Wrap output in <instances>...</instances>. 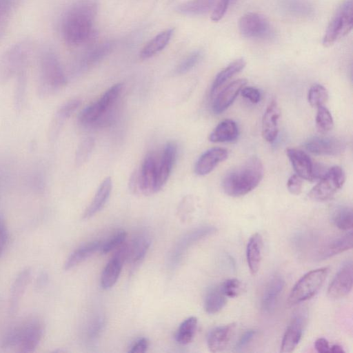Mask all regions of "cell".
Wrapping results in <instances>:
<instances>
[{"instance_id": "cell-15", "label": "cell", "mask_w": 353, "mask_h": 353, "mask_svg": "<svg viewBox=\"0 0 353 353\" xmlns=\"http://www.w3.org/2000/svg\"><path fill=\"white\" fill-rule=\"evenodd\" d=\"M286 154L297 175L307 181L317 177L316 168L307 153L296 148H288Z\"/></svg>"}, {"instance_id": "cell-41", "label": "cell", "mask_w": 353, "mask_h": 353, "mask_svg": "<svg viewBox=\"0 0 353 353\" xmlns=\"http://www.w3.org/2000/svg\"><path fill=\"white\" fill-rule=\"evenodd\" d=\"M126 238L125 231L122 230L117 231L101 243L99 249L101 253L105 254L117 249L125 241Z\"/></svg>"}, {"instance_id": "cell-11", "label": "cell", "mask_w": 353, "mask_h": 353, "mask_svg": "<svg viewBox=\"0 0 353 353\" xmlns=\"http://www.w3.org/2000/svg\"><path fill=\"white\" fill-rule=\"evenodd\" d=\"M307 319V312L304 308L296 310L284 333L280 352L290 353L294 350L301 341Z\"/></svg>"}, {"instance_id": "cell-43", "label": "cell", "mask_w": 353, "mask_h": 353, "mask_svg": "<svg viewBox=\"0 0 353 353\" xmlns=\"http://www.w3.org/2000/svg\"><path fill=\"white\" fill-rule=\"evenodd\" d=\"M328 99V93L325 87L316 84L309 90L307 94L308 102L312 107L318 108L323 105Z\"/></svg>"}, {"instance_id": "cell-28", "label": "cell", "mask_w": 353, "mask_h": 353, "mask_svg": "<svg viewBox=\"0 0 353 353\" xmlns=\"http://www.w3.org/2000/svg\"><path fill=\"white\" fill-rule=\"evenodd\" d=\"M150 245V238L141 234L128 243L127 261L132 266L139 265L144 259Z\"/></svg>"}, {"instance_id": "cell-9", "label": "cell", "mask_w": 353, "mask_h": 353, "mask_svg": "<svg viewBox=\"0 0 353 353\" xmlns=\"http://www.w3.org/2000/svg\"><path fill=\"white\" fill-rule=\"evenodd\" d=\"M345 174L339 166H333L321 176L319 182L308 194L314 201H323L332 198L343 185Z\"/></svg>"}, {"instance_id": "cell-40", "label": "cell", "mask_w": 353, "mask_h": 353, "mask_svg": "<svg viewBox=\"0 0 353 353\" xmlns=\"http://www.w3.org/2000/svg\"><path fill=\"white\" fill-rule=\"evenodd\" d=\"M333 224L339 229L347 231L353 226V214L352 208L347 206L337 208L332 215Z\"/></svg>"}, {"instance_id": "cell-44", "label": "cell", "mask_w": 353, "mask_h": 353, "mask_svg": "<svg viewBox=\"0 0 353 353\" xmlns=\"http://www.w3.org/2000/svg\"><path fill=\"white\" fill-rule=\"evenodd\" d=\"M94 145V140L88 137L82 141L76 152L75 163L77 166L83 165L89 158Z\"/></svg>"}, {"instance_id": "cell-36", "label": "cell", "mask_w": 353, "mask_h": 353, "mask_svg": "<svg viewBox=\"0 0 353 353\" xmlns=\"http://www.w3.org/2000/svg\"><path fill=\"white\" fill-rule=\"evenodd\" d=\"M227 297L223 294L221 286L216 285L212 288L205 299L204 308L210 314H214L220 312L225 306Z\"/></svg>"}, {"instance_id": "cell-46", "label": "cell", "mask_w": 353, "mask_h": 353, "mask_svg": "<svg viewBox=\"0 0 353 353\" xmlns=\"http://www.w3.org/2000/svg\"><path fill=\"white\" fill-rule=\"evenodd\" d=\"M220 286L225 296L229 298L237 296L242 290V283L237 279H227Z\"/></svg>"}, {"instance_id": "cell-54", "label": "cell", "mask_w": 353, "mask_h": 353, "mask_svg": "<svg viewBox=\"0 0 353 353\" xmlns=\"http://www.w3.org/2000/svg\"><path fill=\"white\" fill-rule=\"evenodd\" d=\"M8 238V233L5 219L2 216H0V256L5 249Z\"/></svg>"}, {"instance_id": "cell-2", "label": "cell", "mask_w": 353, "mask_h": 353, "mask_svg": "<svg viewBox=\"0 0 353 353\" xmlns=\"http://www.w3.org/2000/svg\"><path fill=\"white\" fill-rule=\"evenodd\" d=\"M263 176V164L259 158L253 157L225 175L222 188L229 196H243L259 184Z\"/></svg>"}, {"instance_id": "cell-42", "label": "cell", "mask_w": 353, "mask_h": 353, "mask_svg": "<svg viewBox=\"0 0 353 353\" xmlns=\"http://www.w3.org/2000/svg\"><path fill=\"white\" fill-rule=\"evenodd\" d=\"M316 125L318 130L321 133H326L330 131L334 126L332 116L330 111L323 105L317 108Z\"/></svg>"}, {"instance_id": "cell-49", "label": "cell", "mask_w": 353, "mask_h": 353, "mask_svg": "<svg viewBox=\"0 0 353 353\" xmlns=\"http://www.w3.org/2000/svg\"><path fill=\"white\" fill-rule=\"evenodd\" d=\"M287 187L292 194H300L302 192L303 188L301 178L296 174L292 175L288 180Z\"/></svg>"}, {"instance_id": "cell-38", "label": "cell", "mask_w": 353, "mask_h": 353, "mask_svg": "<svg viewBox=\"0 0 353 353\" xmlns=\"http://www.w3.org/2000/svg\"><path fill=\"white\" fill-rule=\"evenodd\" d=\"M216 228L214 226L208 225L197 228L190 232L186 234L179 243L176 248V255L178 256L179 253L185 250L186 248L192 245L195 242L214 234L216 232Z\"/></svg>"}, {"instance_id": "cell-14", "label": "cell", "mask_w": 353, "mask_h": 353, "mask_svg": "<svg viewBox=\"0 0 353 353\" xmlns=\"http://www.w3.org/2000/svg\"><path fill=\"white\" fill-rule=\"evenodd\" d=\"M305 149L317 155L336 156L341 154L346 145L343 141L336 137H314L304 143Z\"/></svg>"}, {"instance_id": "cell-50", "label": "cell", "mask_w": 353, "mask_h": 353, "mask_svg": "<svg viewBox=\"0 0 353 353\" xmlns=\"http://www.w3.org/2000/svg\"><path fill=\"white\" fill-rule=\"evenodd\" d=\"M18 0H0V20L8 19Z\"/></svg>"}, {"instance_id": "cell-6", "label": "cell", "mask_w": 353, "mask_h": 353, "mask_svg": "<svg viewBox=\"0 0 353 353\" xmlns=\"http://www.w3.org/2000/svg\"><path fill=\"white\" fill-rule=\"evenodd\" d=\"M330 269L323 267L305 274L294 285L288 299L289 306H294L316 294L323 284Z\"/></svg>"}, {"instance_id": "cell-1", "label": "cell", "mask_w": 353, "mask_h": 353, "mask_svg": "<svg viewBox=\"0 0 353 353\" xmlns=\"http://www.w3.org/2000/svg\"><path fill=\"white\" fill-rule=\"evenodd\" d=\"M97 9L95 0H78L68 8L61 27L65 43L76 47L90 40Z\"/></svg>"}, {"instance_id": "cell-37", "label": "cell", "mask_w": 353, "mask_h": 353, "mask_svg": "<svg viewBox=\"0 0 353 353\" xmlns=\"http://www.w3.org/2000/svg\"><path fill=\"white\" fill-rule=\"evenodd\" d=\"M198 320L195 316H190L185 319L179 326L175 334L176 342L181 345H187L193 340Z\"/></svg>"}, {"instance_id": "cell-4", "label": "cell", "mask_w": 353, "mask_h": 353, "mask_svg": "<svg viewBox=\"0 0 353 353\" xmlns=\"http://www.w3.org/2000/svg\"><path fill=\"white\" fill-rule=\"evenodd\" d=\"M122 88V83L112 85L98 101L84 108L79 116V123L83 126L108 124L113 118L114 108Z\"/></svg>"}, {"instance_id": "cell-33", "label": "cell", "mask_w": 353, "mask_h": 353, "mask_svg": "<svg viewBox=\"0 0 353 353\" xmlns=\"http://www.w3.org/2000/svg\"><path fill=\"white\" fill-rule=\"evenodd\" d=\"M352 232L334 239L326 245L319 253L321 259H325L348 250L352 247Z\"/></svg>"}, {"instance_id": "cell-12", "label": "cell", "mask_w": 353, "mask_h": 353, "mask_svg": "<svg viewBox=\"0 0 353 353\" xmlns=\"http://www.w3.org/2000/svg\"><path fill=\"white\" fill-rule=\"evenodd\" d=\"M116 250L114 255L106 264L101 273L100 283L101 288L104 290L111 288L117 283L123 264L127 260L128 243L125 241Z\"/></svg>"}, {"instance_id": "cell-3", "label": "cell", "mask_w": 353, "mask_h": 353, "mask_svg": "<svg viewBox=\"0 0 353 353\" xmlns=\"http://www.w3.org/2000/svg\"><path fill=\"white\" fill-rule=\"evenodd\" d=\"M38 94L46 98L67 84V78L56 54L50 49L43 51L39 61Z\"/></svg>"}, {"instance_id": "cell-30", "label": "cell", "mask_w": 353, "mask_h": 353, "mask_svg": "<svg viewBox=\"0 0 353 353\" xmlns=\"http://www.w3.org/2000/svg\"><path fill=\"white\" fill-rule=\"evenodd\" d=\"M101 243L100 241H93L77 248L67 259L64 264V270H70L91 256L99 250Z\"/></svg>"}, {"instance_id": "cell-56", "label": "cell", "mask_w": 353, "mask_h": 353, "mask_svg": "<svg viewBox=\"0 0 353 353\" xmlns=\"http://www.w3.org/2000/svg\"><path fill=\"white\" fill-rule=\"evenodd\" d=\"M8 19H4L0 20V40L3 37L4 32L6 31L7 24H8Z\"/></svg>"}, {"instance_id": "cell-47", "label": "cell", "mask_w": 353, "mask_h": 353, "mask_svg": "<svg viewBox=\"0 0 353 353\" xmlns=\"http://www.w3.org/2000/svg\"><path fill=\"white\" fill-rule=\"evenodd\" d=\"M21 341V327L12 329L7 333L2 341V347L10 348L19 345Z\"/></svg>"}, {"instance_id": "cell-22", "label": "cell", "mask_w": 353, "mask_h": 353, "mask_svg": "<svg viewBox=\"0 0 353 353\" xmlns=\"http://www.w3.org/2000/svg\"><path fill=\"white\" fill-rule=\"evenodd\" d=\"M285 280L279 274L274 275L268 282L261 298V307L265 312L274 310L285 286Z\"/></svg>"}, {"instance_id": "cell-55", "label": "cell", "mask_w": 353, "mask_h": 353, "mask_svg": "<svg viewBox=\"0 0 353 353\" xmlns=\"http://www.w3.org/2000/svg\"><path fill=\"white\" fill-rule=\"evenodd\" d=\"M315 349L320 353H328L330 350V346L328 341L324 338H319L314 343Z\"/></svg>"}, {"instance_id": "cell-26", "label": "cell", "mask_w": 353, "mask_h": 353, "mask_svg": "<svg viewBox=\"0 0 353 353\" xmlns=\"http://www.w3.org/2000/svg\"><path fill=\"white\" fill-rule=\"evenodd\" d=\"M262 242L261 234L255 233L251 236L247 244L246 259L250 271L252 275H255L260 268Z\"/></svg>"}, {"instance_id": "cell-34", "label": "cell", "mask_w": 353, "mask_h": 353, "mask_svg": "<svg viewBox=\"0 0 353 353\" xmlns=\"http://www.w3.org/2000/svg\"><path fill=\"white\" fill-rule=\"evenodd\" d=\"M219 0H190L179 5L177 11L191 16L201 15L212 11Z\"/></svg>"}, {"instance_id": "cell-19", "label": "cell", "mask_w": 353, "mask_h": 353, "mask_svg": "<svg viewBox=\"0 0 353 353\" xmlns=\"http://www.w3.org/2000/svg\"><path fill=\"white\" fill-rule=\"evenodd\" d=\"M280 115L281 110L277 102L275 100L272 101L267 107L262 119V135L269 143L274 142L276 139Z\"/></svg>"}, {"instance_id": "cell-52", "label": "cell", "mask_w": 353, "mask_h": 353, "mask_svg": "<svg viewBox=\"0 0 353 353\" xmlns=\"http://www.w3.org/2000/svg\"><path fill=\"white\" fill-rule=\"evenodd\" d=\"M241 92L242 96L249 99L252 103H257L261 99V93L255 88L243 87Z\"/></svg>"}, {"instance_id": "cell-10", "label": "cell", "mask_w": 353, "mask_h": 353, "mask_svg": "<svg viewBox=\"0 0 353 353\" xmlns=\"http://www.w3.org/2000/svg\"><path fill=\"white\" fill-rule=\"evenodd\" d=\"M239 28L241 34L248 39H267L274 35L273 29L267 19L255 12L243 15L239 21Z\"/></svg>"}, {"instance_id": "cell-5", "label": "cell", "mask_w": 353, "mask_h": 353, "mask_svg": "<svg viewBox=\"0 0 353 353\" xmlns=\"http://www.w3.org/2000/svg\"><path fill=\"white\" fill-rule=\"evenodd\" d=\"M31 43L24 39L8 48L0 57V83H6L22 69L27 68Z\"/></svg>"}, {"instance_id": "cell-29", "label": "cell", "mask_w": 353, "mask_h": 353, "mask_svg": "<svg viewBox=\"0 0 353 353\" xmlns=\"http://www.w3.org/2000/svg\"><path fill=\"white\" fill-rule=\"evenodd\" d=\"M239 135L236 123L231 119L219 123L209 136V140L214 143H224L234 141Z\"/></svg>"}, {"instance_id": "cell-48", "label": "cell", "mask_w": 353, "mask_h": 353, "mask_svg": "<svg viewBox=\"0 0 353 353\" xmlns=\"http://www.w3.org/2000/svg\"><path fill=\"white\" fill-rule=\"evenodd\" d=\"M232 1L219 0L212 11L211 19L215 22L220 21L225 15Z\"/></svg>"}, {"instance_id": "cell-23", "label": "cell", "mask_w": 353, "mask_h": 353, "mask_svg": "<svg viewBox=\"0 0 353 353\" xmlns=\"http://www.w3.org/2000/svg\"><path fill=\"white\" fill-rule=\"evenodd\" d=\"M80 104L81 101L79 99H71L57 110L49 129V138L51 141H54L57 138L65 121L73 114Z\"/></svg>"}, {"instance_id": "cell-20", "label": "cell", "mask_w": 353, "mask_h": 353, "mask_svg": "<svg viewBox=\"0 0 353 353\" xmlns=\"http://www.w3.org/2000/svg\"><path fill=\"white\" fill-rule=\"evenodd\" d=\"M43 332V326L38 321H32L21 326V352L34 351L42 338Z\"/></svg>"}, {"instance_id": "cell-51", "label": "cell", "mask_w": 353, "mask_h": 353, "mask_svg": "<svg viewBox=\"0 0 353 353\" xmlns=\"http://www.w3.org/2000/svg\"><path fill=\"white\" fill-rule=\"evenodd\" d=\"M256 334V331L255 330H248L245 331L236 342L234 350L236 351L241 350L252 341Z\"/></svg>"}, {"instance_id": "cell-32", "label": "cell", "mask_w": 353, "mask_h": 353, "mask_svg": "<svg viewBox=\"0 0 353 353\" xmlns=\"http://www.w3.org/2000/svg\"><path fill=\"white\" fill-rule=\"evenodd\" d=\"M173 31V29H168L152 39L142 49L140 53L141 59H149L161 52L168 45Z\"/></svg>"}, {"instance_id": "cell-57", "label": "cell", "mask_w": 353, "mask_h": 353, "mask_svg": "<svg viewBox=\"0 0 353 353\" xmlns=\"http://www.w3.org/2000/svg\"><path fill=\"white\" fill-rule=\"evenodd\" d=\"M330 352H332V353H344L345 352V350H343V348L338 345V344H335V345H333L330 347Z\"/></svg>"}, {"instance_id": "cell-35", "label": "cell", "mask_w": 353, "mask_h": 353, "mask_svg": "<svg viewBox=\"0 0 353 353\" xmlns=\"http://www.w3.org/2000/svg\"><path fill=\"white\" fill-rule=\"evenodd\" d=\"M245 65L246 63L243 59H239L219 72L212 83L210 91L211 96L214 95L216 90L228 79L241 71Z\"/></svg>"}, {"instance_id": "cell-7", "label": "cell", "mask_w": 353, "mask_h": 353, "mask_svg": "<svg viewBox=\"0 0 353 353\" xmlns=\"http://www.w3.org/2000/svg\"><path fill=\"white\" fill-rule=\"evenodd\" d=\"M157 161L154 153L148 154L140 168L132 173L129 187L134 194L148 196L157 192L156 188Z\"/></svg>"}, {"instance_id": "cell-39", "label": "cell", "mask_w": 353, "mask_h": 353, "mask_svg": "<svg viewBox=\"0 0 353 353\" xmlns=\"http://www.w3.org/2000/svg\"><path fill=\"white\" fill-rule=\"evenodd\" d=\"M26 68L21 70L16 74V84L14 91V105L17 111H21L25 104L27 88Z\"/></svg>"}, {"instance_id": "cell-18", "label": "cell", "mask_w": 353, "mask_h": 353, "mask_svg": "<svg viewBox=\"0 0 353 353\" xmlns=\"http://www.w3.org/2000/svg\"><path fill=\"white\" fill-rule=\"evenodd\" d=\"M228 156L227 150L222 148H213L207 150L197 160L194 167L195 173L199 176L209 174Z\"/></svg>"}, {"instance_id": "cell-31", "label": "cell", "mask_w": 353, "mask_h": 353, "mask_svg": "<svg viewBox=\"0 0 353 353\" xmlns=\"http://www.w3.org/2000/svg\"><path fill=\"white\" fill-rule=\"evenodd\" d=\"M31 278V270H23L16 277L12 283L10 292V312L14 314L18 307L19 302Z\"/></svg>"}, {"instance_id": "cell-8", "label": "cell", "mask_w": 353, "mask_h": 353, "mask_svg": "<svg viewBox=\"0 0 353 353\" xmlns=\"http://www.w3.org/2000/svg\"><path fill=\"white\" fill-rule=\"evenodd\" d=\"M352 22V0H345L332 18L323 38V44L330 46L349 33Z\"/></svg>"}, {"instance_id": "cell-13", "label": "cell", "mask_w": 353, "mask_h": 353, "mask_svg": "<svg viewBox=\"0 0 353 353\" xmlns=\"http://www.w3.org/2000/svg\"><path fill=\"white\" fill-rule=\"evenodd\" d=\"M353 267L351 261L346 262L337 272L328 286L327 295L333 299L346 296L352 290Z\"/></svg>"}, {"instance_id": "cell-25", "label": "cell", "mask_w": 353, "mask_h": 353, "mask_svg": "<svg viewBox=\"0 0 353 353\" xmlns=\"http://www.w3.org/2000/svg\"><path fill=\"white\" fill-rule=\"evenodd\" d=\"M112 48L113 43L110 41L103 42L92 47L81 57L78 63V68L85 70L95 65L108 56Z\"/></svg>"}, {"instance_id": "cell-45", "label": "cell", "mask_w": 353, "mask_h": 353, "mask_svg": "<svg viewBox=\"0 0 353 353\" xmlns=\"http://www.w3.org/2000/svg\"><path fill=\"white\" fill-rule=\"evenodd\" d=\"M201 57L202 52L200 50L192 52L177 66L176 72L182 74L189 72L199 63Z\"/></svg>"}, {"instance_id": "cell-17", "label": "cell", "mask_w": 353, "mask_h": 353, "mask_svg": "<svg viewBox=\"0 0 353 353\" xmlns=\"http://www.w3.org/2000/svg\"><path fill=\"white\" fill-rule=\"evenodd\" d=\"M247 84V80L239 79L228 85L215 98L212 110L215 114L224 112L235 100L242 88Z\"/></svg>"}, {"instance_id": "cell-21", "label": "cell", "mask_w": 353, "mask_h": 353, "mask_svg": "<svg viewBox=\"0 0 353 353\" xmlns=\"http://www.w3.org/2000/svg\"><path fill=\"white\" fill-rule=\"evenodd\" d=\"M235 324L230 323L211 330L207 336V345L212 352L223 350L230 343L234 332Z\"/></svg>"}, {"instance_id": "cell-16", "label": "cell", "mask_w": 353, "mask_h": 353, "mask_svg": "<svg viewBox=\"0 0 353 353\" xmlns=\"http://www.w3.org/2000/svg\"><path fill=\"white\" fill-rule=\"evenodd\" d=\"M176 157V145L173 142L168 143L163 150L161 159L157 161V192L166 183L172 172Z\"/></svg>"}, {"instance_id": "cell-24", "label": "cell", "mask_w": 353, "mask_h": 353, "mask_svg": "<svg viewBox=\"0 0 353 353\" xmlns=\"http://www.w3.org/2000/svg\"><path fill=\"white\" fill-rule=\"evenodd\" d=\"M112 190V180L107 177L99 187L92 201L85 210L83 218L88 219L101 211L107 203Z\"/></svg>"}, {"instance_id": "cell-53", "label": "cell", "mask_w": 353, "mask_h": 353, "mask_svg": "<svg viewBox=\"0 0 353 353\" xmlns=\"http://www.w3.org/2000/svg\"><path fill=\"white\" fill-rule=\"evenodd\" d=\"M149 347V341L145 337L137 339L132 343L128 352L130 353H143L147 351Z\"/></svg>"}, {"instance_id": "cell-27", "label": "cell", "mask_w": 353, "mask_h": 353, "mask_svg": "<svg viewBox=\"0 0 353 353\" xmlns=\"http://www.w3.org/2000/svg\"><path fill=\"white\" fill-rule=\"evenodd\" d=\"M280 10L290 17L305 18L314 13L312 5L307 0H281Z\"/></svg>"}]
</instances>
